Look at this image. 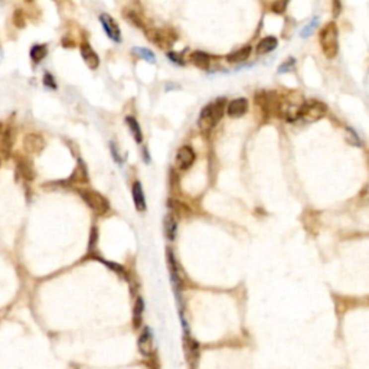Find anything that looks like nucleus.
Returning a JSON list of instances; mask_svg holds the SVG:
<instances>
[{"label": "nucleus", "instance_id": "obj_1", "mask_svg": "<svg viewBox=\"0 0 369 369\" xmlns=\"http://www.w3.org/2000/svg\"><path fill=\"white\" fill-rule=\"evenodd\" d=\"M225 104H226L225 98H218L214 103L208 104L207 107L202 108L199 118H198V126L201 130L208 132V130L214 129L221 121L223 113H225Z\"/></svg>", "mask_w": 369, "mask_h": 369}, {"label": "nucleus", "instance_id": "obj_2", "mask_svg": "<svg viewBox=\"0 0 369 369\" xmlns=\"http://www.w3.org/2000/svg\"><path fill=\"white\" fill-rule=\"evenodd\" d=\"M319 42L326 58L333 59L339 52V30L335 22H329L319 33Z\"/></svg>", "mask_w": 369, "mask_h": 369}, {"label": "nucleus", "instance_id": "obj_3", "mask_svg": "<svg viewBox=\"0 0 369 369\" xmlns=\"http://www.w3.org/2000/svg\"><path fill=\"white\" fill-rule=\"evenodd\" d=\"M79 195L85 201V204L91 208V211H94L97 215H105L110 211L108 201L104 198L101 193L97 192V191H92V189H79Z\"/></svg>", "mask_w": 369, "mask_h": 369}, {"label": "nucleus", "instance_id": "obj_4", "mask_svg": "<svg viewBox=\"0 0 369 369\" xmlns=\"http://www.w3.org/2000/svg\"><path fill=\"white\" fill-rule=\"evenodd\" d=\"M148 39L154 45H157L162 49H169L176 42L177 36L175 32L170 29H160V28H151L146 30Z\"/></svg>", "mask_w": 369, "mask_h": 369}, {"label": "nucleus", "instance_id": "obj_5", "mask_svg": "<svg viewBox=\"0 0 369 369\" xmlns=\"http://www.w3.org/2000/svg\"><path fill=\"white\" fill-rule=\"evenodd\" d=\"M326 113H327V107L325 103L317 101V100H309L303 104L300 110V117L307 123H314L322 117H325Z\"/></svg>", "mask_w": 369, "mask_h": 369}, {"label": "nucleus", "instance_id": "obj_6", "mask_svg": "<svg viewBox=\"0 0 369 369\" xmlns=\"http://www.w3.org/2000/svg\"><path fill=\"white\" fill-rule=\"evenodd\" d=\"M196 159V154L191 146H182L176 153V166L180 170H188Z\"/></svg>", "mask_w": 369, "mask_h": 369}, {"label": "nucleus", "instance_id": "obj_7", "mask_svg": "<svg viewBox=\"0 0 369 369\" xmlns=\"http://www.w3.org/2000/svg\"><path fill=\"white\" fill-rule=\"evenodd\" d=\"M100 20H101V25H103V29L105 30L107 36L110 39H113L114 42H120L121 41V30L118 28L117 22L107 13H103L100 16Z\"/></svg>", "mask_w": 369, "mask_h": 369}, {"label": "nucleus", "instance_id": "obj_8", "mask_svg": "<svg viewBox=\"0 0 369 369\" xmlns=\"http://www.w3.org/2000/svg\"><path fill=\"white\" fill-rule=\"evenodd\" d=\"M23 148L28 153H32V154H38L41 153L45 148V140L42 136L35 133H29L25 136L23 139Z\"/></svg>", "mask_w": 369, "mask_h": 369}, {"label": "nucleus", "instance_id": "obj_9", "mask_svg": "<svg viewBox=\"0 0 369 369\" xmlns=\"http://www.w3.org/2000/svg\"><path fill=\"white\" fill-rule=\"evenodd\" d=\"M139 351L143 356H151L153 355V335L148 327H145L140 338H139Z\"/></svg>", "mask_w": 369, "mask_h": 369}, {"label": "nucleus", "instance_id": "obj_10", "mask_svg": "<svg viewBox=\"0 0 369 369\" xmlns=\"http://www.w3.org/2000/svg\"><path fill=\"white\" fill-rule=\"evenodd\" d=\"M248 111V100L245 98H236L226 105V114L229 117H242Z\"/></svg>", "mask_w": 369, "mask_h": 369}, {"label": "nucleus", "instance_id": "obj_11", "mask_svg": "<svg viewBox=\"0 0 369 369\" xmlns=\"http://www.w3.org/2000/svg\"><path fill=\"white\" fill-rule=\"evenodd\" d=\"M167 267L170 271V277H172V283L175 286V290H182V277L179 274V266H177L175 255L170 250H167Z\"/></svg>", "mask_w": 369, "mask_h": 369}, {"label": "nucleus", "instance_id": "obj_12", "mask_svg": "<svg viewBox=\"0 0 369 369\" xmlns=\"http://www.w3.org/2000/svg\"><path fill=\"white\" fill-rule=\"evenodd\" d=\"M81 57L84 59V62L87 64V67L91 70H95L100 65V58H98L97 52L88 44L81 45Z\"/></svg>", "mask_w": 369, "mask_h": 369}, {"label": "nucleus", "instance_id": "obj_13", "mask_svg": "<svg viewBox=\"0 0 369 369\" xmlns=\"http://www.w3.org/2000/svg\"><path fill=\"white\" fill-rule=\"evenodd\" d=\"M132 195H133L136 209L140 211V212L146 211V199H145V192H143V188H142V183L140 182H134L133 183Z\"/></svg>", "mask_w": 369, "mask_h": 369}, {"label": "nucleus", "instance_id": "obj_14", "mask_svg": "<svg viewBox=\"0 0 369 369\" xmlns=\"http://www.w3.org/2000/svg\"><path fill=\"white\" fill-rule=\"evenodd\" d=\"M251 51H252L251 46H250V45H245V46H242V48L236 49V51H234V52L228 54V55H226V61H228V62H231V64L244 62V61H247V59L250 58Z\"/></svg>", "mask_w": 369, "mask_h": 369}, {"label": "nucleus", "instance_id": "obj_15", "mask_svg": "<svg viewBox=\"0 0 369 369\" xmlns=\"http://www.w3.org/2000/svg\"><path fill=\"white\" fill-rule=\"evenodd\" d=\"M185 351H186L188 361L195 367L199 359V345L192 338H185Z\"/></svg>", "mask_w": 369, "mask_h": 369}, {"label": "nucleus", "instance_id": "obj_16", "mask_svg": "<svg viewBox=\"0 0 369 369\" xmlns=\"http://www.w3.org/2000/svg\"><path fill=\"white\" fill-rule=\"evenodd\" d=\"M277 45H279V41H277V38H274V36L263 38V39L258 42V45H257V54H260V55L268 54V52L274 51V49L277 48Z\"/></svg>", "mask_w": 369, "mask_h": 369}, {"label": "nucleus", "instance_id": "obj_17", "mask_svg": "<svg viewBox=\"0 0 369 369\" xmlns=\"http://www.w3.org/2000/svg\"><path fill=\"white\" fill-rule=\"evenodd\" d=\"M191 62L199 70H208L211 64V57L202 51H195L191 54Z\"/></svg>", "mask_w": 369, "mask_h": 369}, {"label": "nucleus", "instance_id": "obj_18", "mask_svg": "<svg viewBox=\"0 0 369 369\" xmlns=\"http://www.w3.org/2000/svg\"><path fill=\"white\" fill-rule=\"evenodd\" d=\"M163 226H164V235L167 239H175L176 236V229H177V222L173 217V214H167L164 217V221H163Z\"/></svg>", "mask_w": 369, "mask_h": 369}, {"label": "nucleus", "instance_id": "obj_19", "mask_svg": "<svg viewBox=\"0 0 369 369\" xmlns=\"http://www.w3.org/2000/svg\"><path fill=\"white\" fill-rule=\"evenodd\" d=\"M126 124H127L130 133L133 134L134 140H136L137 143H142V142H143V133H142V129H140L139 121H137L133 116H127V117H126Z\"/></svg>", "mask_w": 369, "mask_h": 369}, {"label": "nucleus", "instance_id": "obj_20", "mask_svg": "<svg viewBox=\"0 0 369 369\" xmlns=\"http://www.w3.org/2000/svg\"><path fill=\"white\" fill-rule=\"evenodd\" d=\"M143 311H145V301L142 297H137L136 303H134L133 309V326L134 329H139L142 326V320H143Z\"/></svg>", "mask_w": 369, "mask_h": 369}, {"label": "nucleus", "instance_id": "obj_21", "mask_svg": "<svg viewBox=\"0 0 369 369\" xmlns=\"http://www.w3.org/2000/svg\"><path fill=\"white\" fill-rule=\"evenodd\" d=\"M17 173L25 180H32L35 176V170H33L32 163L29 160H20L17 163Z\"/></svg>", "mask_w": 369, "mask_h": 369}, {"label": "nucleus", "instance_id": "obj_22", "mask_svg": "<svg viewBox=\"0 0 369 369\" xmlns=\"http://www.w3.org/2000/svg\"><path fill=\"white\" fill-rule=\"evenodd\" d=\"M46 54H48L46 45H33L32 49H30V58L35 64L41 62L46 57Z\"/></svg>", "mask_w": 369, "mask_h": 369}, {"label": "nucleus", "instance_id": "obj_23", "mask_svg": "<svg viewBox=\"0 0 369 369\" xmlns=\"http://www.w3.org/2000/svg\"><path fill=\"white\" fill-rule=\"evenodd\" d=\"M133 52L139 57V58H142V59H146L148 62H156V57H154V54L150 51V49H148V48H134L133 49Z\"/></svg>", "mask_w": 369, "mask_h": 369}, {"label": "nucleus", "instance_id": "obj_24", "mask_svg": "<svg viewBox=\"0 0 369 369\" xmlns=\"http://www.w3.org/2000/svg\"><path fill=\"white\" fill-rule=\"evenodd\" d=\"M317 23H319V16H314L310 22H309V23H306V26L300 30V36H301V38H307V36H310V33L314 30V28L317 26Z\"/></svg>", "mask_w": 369, "mask_h": 369}, {"label": "nucleus", "instance_id": "obj_25", "mask_svg": "<svg viewBox=\"0 0 369 369\" xmlns=\"http://www.w3.org/2000/svg\"><path fill=\"white\" fill-rule=\"evenodd\" d=\"M124 16L133 23L136 26H139V28H145V23H143V19L139 16V13L136 12V10H126V13Z\"/></svg>", "mask_w": 369, "mask_h": 369}, {"label": "nucleus", "instance_id": "obj_26", "mask_svg": "<svg viewBox=\"0 0 369 369\" xmlns=\"http://www.w3.org/2000/svg\"><path fill=\"white\" fill-rule=\"evenodd\" d=\"M295 58H289L287 61H284L279 67V73H290L292 70H295Z\"/></svg>", "mask_w": 369, "mask_h": 369}, {"label": "nucleus", "instance_id": "obj_27", "mask_svg": "<svg viewBox=\"0 0 369 369\" xmlns=\"http://www.w3.org/2000/svg\"><path fill=\"white\" fill-rule=\"evenodd\" d=\"M13 23H15L17 28H23L25 26V16L22 10H16L15 15H13Z\"/></svg>", "mask_w": 369, "mask_h": 369}, {"label": "nucleus", "instance_id": "obj_28", "mask_svg": "<svg viewBox=\"0 0 369 369\" xmlns=\"http://www.w3.org/2000/svg\"><path fill=\"white\" fill-rule=\"evenodd\" d=\"M286 7H287V1H274V3L271 4V9H273L276 13H284Z\"/></svg>", "mask_w": 369, "mask_h": 369}, {"label": "nucleus", "instance_id": "obj_29", "mask_svg": "<svg viewBox=\"0 0 369 369\" xmlns=\"http://www.w3.org/2000/svg\"><path fill=\"white\" fill-rule=\"evenodd\" d=\"M346 132H348V140H349L352 145H355V146H361V140L358 139V136H356V133H355L354 130L348 127Z\"/></svg>", "mask_w": 369, "mask_h": 369}, {"label": "nucleus", "instance_id": "obj_30", "mask_svg": "<svg viewBox=\"0 0 369 369\" xmlns=\"http://www.w3.org/2000/svg\"><path fill=\"white\" fill-rule=\"evenodd\" d=\"M44 82L46 87H49V88L55 89L57 88V84H55V79H54V76L49 74V73H46L44 76Z\"/></svg>", "mask_w": 369, "mask_h": 369}, {"label": "nucleus", "instance_id": "obj_31", "mask_svg": "<svg viewBox=\"0 0 369 369\" xmlns=\"http://www.w3.org/2000/svg\"><path fill=\"white\" fill-rule=\"evenodd\" d=\"M167 57H169L170 61H173V62H176V64L183 65V59H182V55H180V54H176V52H169V54H167Z\"/></svg>", "mask_w": 369, "mask_h": 369}, {"label": "nucleus", "instance_id": "obj_32", "mask_svg": "<svg viewBox=\"0 0 369 369\" xmlns=\"http://www.w3.org/2000/svg\"><path fill=\"white\" fill-rule=\"evenodd\" d=\"M91 231L92 232H91V241H89V250L94 248L95 244H97V228H92Z\"/></svg>", "mask_w": 369, "mask_h": 369}, {"label": "nucleus", "instance_id": "obj_33", "mask_svg": "<svg viewBox=\"0 0 369 369\" xmlns=\"http://www.w3.org/2000/svg\"><path fill=\"white\" fill-rule=\"evenodd\" d=\"M111 151H113V156H114V159L117 160V163H120V164H121V163H123V159H121V157L118 156V151H117V148H114V143H111Z\"/></svg>", "mask_w": 369, "mask_h": 369}]
</instances>
